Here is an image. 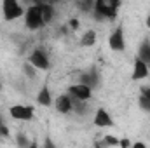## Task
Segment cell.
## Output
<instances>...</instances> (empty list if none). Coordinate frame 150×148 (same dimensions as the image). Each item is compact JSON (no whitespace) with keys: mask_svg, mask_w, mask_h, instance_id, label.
<instances>
[{"mask_svg":"<svg viewBox=\"0 0 150 148\" xmlns=\"http://www.w3.org/2000/svg\"><path fill=\"white\" fill-rule=\"evenodd\" d=\"M108 47L115 52H122L126 49V37H124V28L119 25L108 37Z\"/></svg>","mask_w":150,"mask_h":148,"instance_id":"obj_7","label":"cell"},{"mask_svg":"<svg viewBox=\"0 0 150 148\" xmlns=\"http://www.w3.org/2000/svg\"><path fill=\"white\" fill-rule=\"evenodd\" d=\"M54 108L58 113L61 115H67L72 111V96L70 94H59L56 99H54Z\"/></svg>","mask_w":150,"mask_h":148,"instance_id":"obj_11","label":"cell"},{"mask_svg":"<svg viewBox=\"0 0 150 148\" xmlns=\"http://www.w3.org/2000/svg\"><path fill=\"white\" fill-rule=\"evenodd\" d=\"M72 111L79 113V115H86L89 111V106H87V101H82V99H77L72 96Z\"/></svg>","mask_w":150,"mask_h":148,"instance_id":"obj_17","label":"cell"},{"mask_svg":"<svg viewBox=\"0 0 150 148\" xmlns=\"http://www.w3.org/2000/svg\"><path fill=\"white\" fill-rule=\"evenodd\" d=\"M40 11H42V18H44V23H45V25L52 23V19H54V16H56V9H54V5L42 2V4H40Z\"/></svg>","mask_w":150,"mask_h":148,"instance_id":"obj_15","label":"cell"},{"mask_svg":"<svg viewBox=\"0 0 150 148\" xmlns=\"http://www.w3.org/2000/svg\"><path fill=\"white\" fill-rule=\"evenodd\" d=\"M23 18H25V26L30 32H37V30L45 26L44 18H42V11H40V4L38 5H28Z\"/></svg>","mask_w":150,"mask_h":148,"instance_id":"obj_2","label":"cell"},{"mask_svg":"<svg viewBox=\"0 0 150 148\" xmlns=\"http://www.w3.org/2000/svg\"><path fill=\"white\" fill-rule=\"evenodd\" d=\"M131 147L133 148H147V145L142 143V141H136V143H131Z\"/></svg>","mask_w":150,"mask_h":148,"instance_id":"obj_25","label":"cell"},{"mask_svg":"<svg viewBox=\"0 0 150 148\" xmlns=\"http://www.w3.org/2000/svg\"><path fill=\"white\" fill-rule=\"evenodd\" d=\"M28 61H30L37 70H40V72H45V70L51 68V59H49L47 52H45L42 47H37V49H33V51L30 52Z\"/></svg>","mask_w":150,"mask_h":148,"instance_id":"obj_4","label":"cell"},{"mask_svg":"<svg viewBox=\"0 0 150 148\" xmlns=\"http://www.w3.org/2000/svg\"><path fill=\"white\" fill-rule=\"evenodd\" d=\"M16 143H18V145H19L21 148L30 147V141H28L26 134H23V132H18V134H16Z\"/></svg>","mask_w":150,"mask_h":148,"instance_id":"obj_21","label":"cell"},{"mask_svg":"<svg viewBox=\"0 0 150 148\" xmlns=\"http://www.w3.org/2000/svg\"><path fill=\"white\" fill-rule=\"evenodd\" d=\"M150 75V66L142 61L138 56L134 58V63H133V73H131V80L138 82V80H145L147 77Z\"/></svg>","mask_w":150,"mask_h":148,"instance_id":"obj_9","label":"cell"},{"mask_svg":"<svg viewBox=\"0 0 150 148\" xmlns=\"http://www.w3.org/2000/svg\"><path fill=\"white\" fill-rule=\"evenodd\" d=\"M145 26L150 30V12H149V16H147V19H145Z\"/></svg>","mask_w":150,"mask_h":148,"instance_id":"obj_28","label":"cell"},{"mask_svg":"<svg viewBox=\"0 0 150 148\" xmlns=\"http://www.w3.org/2000/svg\"><path fill=\"white\" fill-rule=\"evenodd\" d=\"M7 138H9V127L5 125V122H4V118L0 115V141L2 140H7Z\"/></svg>","mask_w":150,"mask_h":148,"instance_id":"obj_22","label":"cell"},{"mask_svg":"<svg viewBox=\"0 0 150 148\" xmlns=\"http://www.w3.org/2000/svg\"><path fill=\"white\" fill-rule=\"evenodd\" d=\"M138 105L143 111L150 113V85L140 89V98H138Z\"/></svg>","mask_w":150,"mask_h":148,"instance_id":"obj_14","label":"cell"},{"mask_svg":"<svg viewBox=\"0 0 150 148\" xmlns=\"http://www.w3.org/2000/svg\"><path fill=\"white\" fill-rule=\"evenodd\" d=\"M68 26H70L72 30H77V28L80 26V23H79V19H77V18H72V19L68 21Z\"/></svg>","mask_w":150,"mask_h":148,"instance_id":"obj_23","label":"cell"},{"mask_svg":"<svg viewBox=\"0 0 150 148\" xmlns=\"http://www.w3.org/2000/svg\"><path fill=\"white\" fill-rule=\"evenodd\" d=\"M45 4H51V5H54L56 7V4H59V0H44Z\"/></svg>","mask_w":150,"mask_h":148,"instance_id":"obj_27","label":"cell"},{"mask_svg":"<svg viewBox=\"0 0 150 148\" xmlns=\"http://www.w3.org/2000/svg\"><path fill=\"white\" fill-rule=\"evenodd\" d=\"M119 147L129 148V147H131V141H129V140H126V138H124V140H119Z\"/></svg>","mask_w":150,"mask_h":148,"instance_id":"obj_24","label":"cell"},{"mask_svg":"<svg viewBox=\"0 0 150 148\" xmlns=\"http://www.w3.org/2000/svg\"><path fill=\"white\" fill-rule=\"evenodd\" d=\"M9 115L14 118V120H32L35 117V110L33 106H28V105H12L9 108Z\"/></svg>","mask_w":150,"mask_h":148,"instance_id":"obj_6","label":"cell"},{"mask_svg":"<svg viewBox=\"0 0 150 148\" xmlns=\"http://www.w3.org/2000/svg\"><path fill=\"white\" fill-rule=\"evenodd\" d=\"M44 145H45V147H54V143H52L51 140H45V141H44Z\"/></svg>","mask_w":150,"mask_h":148,"instance_id":"obj_29","label":"cell"},{"mask_svg":"<svg viewBox=\"0 0 150 148\" xmlns=\"http://www.w3.org/2000/svg\"><path fill=\"white\" fill-rule=\"evenodd\" d=\"M0 89H2V78H0Z\"/></svg>","mask_w":150,"mask_h":148,"instance_id":"obj_30","label":"cell"},{"mask_svg":"<svg viewBox=\"0 0 150 148\" xmlns=\"http://www.w3.org/2000/svg\"><path fill=\"white\" fill-rule=\"evenodd\" d=\"M74 4H75V7L80 12H84V14L93 12V7H94V0H74Z\"/></svg>","mask_w":150,"mask_h":148,"instance_id":"obj_18","label":"cell"},{"mask_svg":"<svg viewBox=\"0 0 150 148\" xmlns=\"http://www.w3.org/2000/svg\"><path fill=\"white\" fill-rule=\"evenodd\" d=\"M98 147H119V138H113L110 134H107L105 138H103V141L101 143H96Z\"/></svg>","mask_w":150,"mask_h":148,"instance_id":"obj_20","label":"cell"},{"mask_svg":"<svg viewBox=\"0 0 150 148\" xmlns=\"http://www.w3.org/2000/svg\"><path fill=\"white\" fill-rule=\"evenodd\" d=\"M136 56L150 66V40L149 38H143V40L140 42L138 51H136Z\"/></svg>","mask_w":150,"mask_h":148,"instance_id":"obj_13","label":"cell"},{"mask_svg":"<svg viewBox=\"0 0 150 148\" xmlns=\"http://www.w3.org/2000/svg\"><path fill=\"white\" fill-rule=\"evenodd\" d=\"M68 94L74 96V98H77V99L89 101V99L93 98V89H91L89 85L82 84V82H77V84H74V85L68 87Z\"/></svg>","mask_w":150,"mask_h":148,"instance_id":"obj_8","label":"cell"},{"mask_svg":"<svg viewBox=\"0 0 150 148\" xmlns=\"http://www.w3.org/2000/svg\"><path fill=\"white\" fill-rule=\"evenodd\" d=\"M96 38H98V35L94 30H86L79 40V44H80V47H93L96 44Z\"/></svg>","mask_w":150,"mask_h":148,"instance_id":"obj_16","label":"cell"},{"mask_svg":"<svg viewBox=\"0 0 150 148\" xmlns=\"http://www.w3.org/2000/svg\"><path fill=\"white\" fill-rule=\"evenodd\" d=\"M79 82H82V84H86V85H89L93 91L96 89V87H100V82H101V77H100V72H98V68L93 65V66H89L87 70H84V72H80L79 75Z\"/></svg>","mask_w":150,"mask_h":148,"instance_id":"obj_5","label":"cell"},{"mask_svg":"<svg viewBox=\"0 0 150 148\" xmlns=\"http://www.w3.org/2000/svg\"><path fill=\"white\" fill-rule=\"evenodd\" d=\"M37 72H38V70L32 65V63H30V61L23 63V73L26 75L28 78H35V77H37Z\"/></svg>","mask_w":150,"mask_h":148,"instance_id":"obj_19","label":"cell"},{"mask_svg":"<svg viewBox=\"0 0 150 148\" xmlns=\"http://www.w3.org/2000/svg\"><path fill=\"white\" fill-rule=\"evenodd\" d=\"M25 11L26 9H23L19 0H2V16L5 21H16L23 18Z\"/></svg>","mask_w":150,"mask_h":148,"instance_id":"obj_3","label":"cell"},{"mask_svg":"<svg viewBox=\"0 0 150 148\" xmlns=\"http://www.w3.org/2000/svg\"><path fill=\"white\" fill-rule=\"evenodd\" d=\"M93 122L96 127H101V129H107V127H113V118L112 115L105 108H98L94 117H93Z\"/></svg>","mask_w":150,"mask_h":148,"instance_id":"obj_10","label":"cell"},{"mask_svg":"<svg viewBox=\"0 0 150 148\" xmlns=\"http://www.w3.org/2000/svg\"><path fill=\"white\" fill-rule=\"evenodd\" d=\"M25 2H26L28 5H38V4H42L44 0H25Z\"/></svg>","mask_w":150,"mask_h":148,"instance_id":"obj_26","label":"cell"},{"mask_svg":"<svg viewBox=\"0 0 150 148\" xmlns=\"http://www.w3.org/2000/svg\"><path fill=\"white\" fill-rule=\"evenodd\" d=\"M37 103L40 106H51L54 101H52V96H51V89L49 85H42L40 91L37 94Z\"/></svg>","mask_w":150,"mask_h":148,"instance_id":"obj_12","label":"cell"},{"mask_svg":"<svg viewBox=\"0 0 150 148\" xmlns=\"http://www.w3.org/2000/svg\"><path fill=\"white\" fill-rule=\"evenodd\" d=\"M120 5H122V0H94L93 16L100 21H103V19L113 21L119 14Z\"/></svg>","mask_w":150,"mask_h":148,"instance_id":"obj_1","label":"cell"}]
</instances>
